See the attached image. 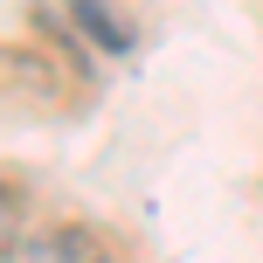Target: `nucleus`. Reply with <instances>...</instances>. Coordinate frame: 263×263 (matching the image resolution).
I'll list each match as a JSON object with an SVG mask.
<instances>
[{"label": "nucleus", "instance_id": "nucleus-1", "mask_svg": "<svg viewBox=\"0 0 263 263\" xmlns=\"http://www.w3.org/2000/svg\"><path fill=\"white\" fill-rule=\"evenodd\" d=\"M63 7L77 14V28H83V35H90V42H97V49H104V55H118L125 42H132L125 28L111 21V0H63Z\"/></svg>", "mask_w": 263, "mask_h": 263}, {"label": "nucleus", "instance_id": "nucleus-2", "mask_svg": "<svg viewBox=\"0 0 263 263\" xmlns=\"http://www.w3.org/2000/svg\"><path fill=\"white\" fill-rule=\"evenodd\" d=\"M49 236H55V250H63V263H104V242L83 222H63V229H49Z\"/></svg>", "mask_w": 263, "mask_h": 263}, {"label": "nucleus", "instance_id": "nucleus-3", "mask_svg": "<svg viewBox=\"0 0 263 263\" xmlns=\"http://www.w3.org/2000/svg\"><path fill=\"white\" fill-rule=\"evenodd\" d=\"M104 263H118V256H104Z\"/></svg>", "mask_w": 263, "mask_h": 263}]
</instances>
